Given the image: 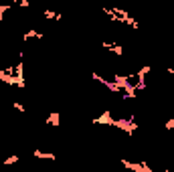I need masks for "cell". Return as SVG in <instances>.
Here are the masks:
<instances>
[{"mask_svg": "<svg viewBox=\"0 0 174 172\" xmlns=\"http://www.w3.org/2000/svg\"><path fill=\"white\" fill-rule=\"evenodd\" d=\"M29 39H43V33H37L35 29H31L22 35V41H29Z\"/></svg>", "mask_w": 174, "mask_h": 172, "instance_id": "cell-1", "label": "cell"}, {"mask_svg": "<svg viewBox=\"0 0 174 172\" xmlns=\"http://www.w3.org/2000/svg\"><path fill=\"white\" fill-rule=\"evenodd\" d=\"M59 122H61V116H59V111H53V114L49 116V120H47V124H51V126H55V128H57V126H61Z\"/></svg>", "mask_w": 174, "mask_h": 172, "instance_id": "cell-2", "label": "cell"}, {"mask_svg": "<svg viewBox=\"0 0 174 172\" xmlns=\"http://www.w3.org/2000/svg\"><path fill=\"white\" fill-rule=\"evenodd\" d=\"M35 156H37L39 160H55V154H51V152H41V150H35Z\"/></svg>", "mask_w": 174, "mask_h": 172, "instance_id": "cell-3", "label": "cell"}, {"mask_svg": "<svg viewBox=\"0 0 174 172\" xmlns=\"http://www.w3.org/2000/svg\"><path fill=\"white\" fill-rule=\"evenodd\" d=\"M124 24H128L130 29H138V26H140V22H138L136 18H132V16H128V18L124 20Z\"/></svg>", "mask_w": 174, "mask_h": 172, "instance_id": "cell-4", "label": "cell"}, {"mask_svg": "<svg viewBox=\"0 0 174 172\" xmlns=\"http://www.w3.org/2000/svg\"><path fill=\"white\" fill-rule=\"evenodd\" d=\"M43 16L45 18H55L57 20V12L55 10H43Z\"/></svg>", "mask_w": 174, "mask_h": 172, "instance_id": "cell-5", "label": "cell"}, {"mask_svg": "<svg viewBox=\"0 0 174 172\" xmlns=\"http://www.w3.org/2000/svg\"><path fill=\"white\" fill-rule=\"evenodd\" d=\"M18 158H20V156H8V158L4 160V164H6V166H8V164H14V162H18Z\"/></svg>", "mask_w": 174, "mask_h": 172, "instance_id": "cell-6", "label": "cell"}, {"mask_svg": "<svg viewBox=\"0 0 174 172\" xmlns=\"http://www.w3.org/2000/svg\"><path fill=\"white\" fill-rule=\"evenodd\" d=\"M12 107H14L16 111H20V114H24V107H22V105H20L18 101H14V103H12Z\"/></svg>", "mask_w": 174, "mask_h": 172, "instance_id": "cell-7", "label": "cell"}, {"mask_svg": "<svg viewBox=\"0 0 174 172\" xmlns=\"http://www.w3.org/2000/svg\"><path fill=\"white\" fill-rule=\"evenodd\" d=\"M16 4H18L20 8H29V6H31V2H29V0H18Z\"/></svg>", "mask_w": 174, "mask_h": 172, "instance_id": "cell-8", "label": "cell"}, {"mask_svg": "<svg viewBox=\"0 0 174 172\" xmlns=\"http://www.w3.org/2000/svg\"><path fill=\"white\" fill-rule=\"evenodd\" d=\"M8 10H10V4H0V14L8 12Z\"/></svg>", "mask_w": 174, "mask_h": 172, "instance_id": "cell-9", "label": "cell"}, {"mask_svg": "<svg viewBox=\"0 0 174 172\" xmlns=\"http://www.w3.org/2000/svg\"><path fill=\"white\" fill-rule=\"evenodd\" d=\"M164 126H166V130H174V118H170V120H168Z\"/></svg>", "mask_w": 174, "mask_h": 172, "instance_id": "cell-10", "label": "cell"}, {"mask_svg": "<svg viewBox=\"0 0 174 172\" xmlns=\"http://www.w3.org/2000/svg\"><path fill=\"white\" fill-rule=\"evenodd\" d=\"M172 111H174V107H172Z\"/></svg>", "mask_w": 174, "mask_h": 172, "instance_id": "cell-11", "label": "cell"}, {"mask_svg": "<svg viewBox=\"0 0 174 172\" xmlns=\"http://www.w3.org/2000/svg\"><path fill=\"white\" fill-rule=\"evenodd\" d=\"M172 12H174V10H172Z\"/></svg>", "mask_w": 174, "mask_h": 172, "instance_id": "cell-12", "label": "cell"}]
</instances>
